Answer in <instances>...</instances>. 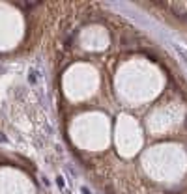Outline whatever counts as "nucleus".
Here are the masks:
<instances>
[{
    "label": "nucleus",
    "mask_w": 187,
    "mask_h": 194,
    "mask_svg": "<svg viewBox=\"0 0 187 194\" xmlns=\"http://www.w3.org/2000/svg\"><path fill=\"white\" fill-rule=\"evenodd\" d=\"M41 2H15L17 8H26V10H32V8H38Z\"/></svg>",
    "instance_id": "obj_1"
},
{
    "label": "nucleus",
    "mask_w": 187,
    "mask_h": 194,
    "mask_svg": "<svg viewBox=\"0 0 187 194\" xmlns=\"http://www.w3.org/2000/svg\"><path fill=\"white\" fill-rule=\"evenodd\" d=\"M54 183H56V185L60 187V189H66V179L62 177V176H58L56 179H54Z\"/></svg>",
    "instance_id": "obj_2"
},
{
    "label": "nucleus",
    "mask_w": 187,
    "mask_h": 194,
    "mask_svg": "<svg viewBox=\"0 0 187 194\" xmlns=\"http://www.w3.org/2000/svg\"><path fill=\"white\" fill-rule=\"evenodd\" d=\"M28 80L32 82V84H36V75H34V71H30V73H28Z\"/></svg>",
    "instance_id": "obj_3"
},
{
    "label": "nucleus",
    "mask_w": 187,
    "mask_h": 194,
    "mask_svg": "<svg viewBox=\"0 0 187 194\" xmlns=\"http://www.w3.org/2000/svg\"><path fill=\"white\" fill-rule=\"evenodd\" d=\"M81 192H82V194H92V192H90V189H88V187H81Z\"/></svg>",
    "instance_id": "obj_4"
},
{
    "label": "nucleus",
    "mask_w": 187,
    "mask_h": 194,
    "mask_svg": "<svg viewBox=\"0 0 187 194\" xmlns=\"http://www.w3.org/2000/svg\"><path fill=\"white\" fill-rule=\"evenodd\" d=\"M0 140H2V142H8V138H6L4 134H0Z\"/></svg>",
    "instance_id": "obj_5"
},
{
    "label": "nucleus",
    "mask_w": 187,
    "mask_h": 194,
    "mask_svg": "<svg viewBox=\"0 0 187 194\" xmlns=\"http://www.w3.org/2000/svg\"><path fill=\"white\" fill-rule=\"evenodd\" d=\"M185 127H187V116H185Z\"/></svg>",
    "instance_id": "obj_6"
}]
</instances>
